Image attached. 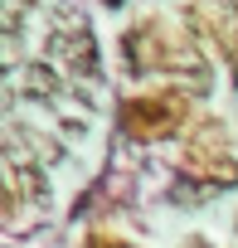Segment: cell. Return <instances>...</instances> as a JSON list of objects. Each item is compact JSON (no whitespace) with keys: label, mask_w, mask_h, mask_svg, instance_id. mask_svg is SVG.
Here are the masks:
<instances>
[{"label":"cell","mask_w":238,"mask_h":248,"mask_svg":"<svg viewBox=\"0 0 238 248\" xmlns=\"http://www.w3.org/2000/svg\"><path fill=\"white\" fill-rule=\"evenodd\" d=\"M20 54H25L20 30H15V25H0V73H5V68H15V63H20Z\"/></svg>","instance_id":"3"},{"label":"cell","mask_w":238,"mask_h":248,"mask_svg":"<svg viewBox=\"0 0 238 248\" xmlns=\"http://www.w3.org/2000/svg\"><path fill=\"white\" fill-rule=\"evenodd\" d=\"M20 88H25V97H34V102H49V97H59V68L54 63H25V73H20Z\"/></svg>","instance_id":"2"},{"label":"cell","mask_w":238,"mask_h":248,"mask_svg":"<svg viewBox=\"0 0 238 248\" xmlns=\"http://www.w3.org/2000/svg\"><path fill=\"white\" fill-rule=\"evenodd\" d=\"M233 78H238V68H233Z\"/></svg>","instance_id":"6"},{"label":"cell","mask_w":238,"mask_h":248,"mask_svg":"<svg viewBox=\"0 0 238 248\" xmlns=\"http://www.w3.org/2000/svg\"><path fill=\"white\" fill-rule=\"evenodd\" d=\"M49 54H54L63 68H73L78 78H92V73H97V44H92L88 30H63V34H54V39H49Z\"/></svg>","instance_id":"1"},{"label":"cell","mask_w":238,"mask_h":248,"mask_svg":"<svg viewBox=\"0 0 238 248\" xmlns=\"http://www.w3.org/2000/svg\"><path fill=\"white\" fill-rule=\"evenodd\" d=\"M10 204V195H5V175H0V209H5Z\"/></svg>","instance_id":"4"},{"label":"cell","mask_w":238,"mask_h":248,"mask_svg":"<svg viewBox=\"0 0 238 248\" xmlns=\"http://www.w3.org/2000/svg\"><path fill=\"white\" fill-rule=\"evenodd\" d=\"M190 248H209V243H190Z\"/></svg>","instance_id":"5"}]
</instances>
